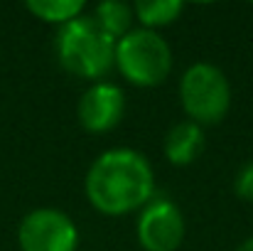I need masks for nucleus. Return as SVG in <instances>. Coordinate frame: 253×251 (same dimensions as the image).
<instances>
[{"mask_svg": "<svg viewBox=\"0 0 253 251\" xmlns=\"http://www.w3.org/2000/svg\"><path fill=\"white\" fill-rule=\"evenodd\" d=\"M126 113V94L111 82H96L88 86L77 106L82 128L88 133H106L121 123Z\"/></svg>", "mask_w": 253, "mask_h": 251, "instance_id": "0eeeda50", "label": "nucleus"}, {"mask_svg": "<svg viewBox=\"0 0 253 251\" xmlns=\"http://www.w3.org/2000/svg\"><path fill=\"white\" fill-rule=\"evenodd\" d=\"M236 251H253V237H251V239H246V242H244V244H241Z\"/></svg>", "mask_w": 253, "mask_h": 251, "instance_id": "ddd939ff", "label": "nucleus"}, {"mask_svg": "<svg viewBox=\"0 0 253 251\" xmlns=\"http://www.w3.org/2000/svg\"><path fill=\"white\" fill-rule=\"evenodd\" d=\"M91 17H93L96 25H98L108 37H113L116 42L133 30V27H130V25H133V5H126V2H121V0H106V2L96 5L93 12H91Z\"/></svg>", "mask_w": 253, "mask_h": 251, "instance_id": "1a4fd4ad", "label": "nucleus"}, {"mask_svg": "<svg viewBox=\"0 0 253 251\" xmlns=\"http://www.w3.org/2000/svg\"><path fill=\"white\" fill-rule=\"evenodd\" d=\"M184 10V2L179 0H138L133 2V15L143 22L145 30H158L172 25Z\"/></svg>", "mask_w": 253, "mask_h": 251, "instance_id": "9d476101", "label": "nucleus"}, {"mask_svg": "<svg viewBox=\"0 0 253 251\" xmlns=\"http://www.w3.org/2000/svg\"><path fill=\"white\" fill-rule=\"evenodd\" d=\"M204 131L194 121H182L172 126L165 136V158L172 165H192L204 151Z\"/></svg>", "mask_w": 253, "mask_h": 251, "instance_id": "6e6552de", "label": "nucleus"}, {"mask_svg": "<svg viewBox=\"0 0 253 251\" xmlns=\"http://www.w3.org/2000/svg\"><path fill=\"white\" fill-rule=\"evenodd\" d=\"M54 52L69 74L82 79H101L113 67L116 40L108 37L91 15H82L59 27Z\"/></svg>", "mask_w": 253, "mask_h": 251, "instance_id": "f03ea898", "label": "nucleus"}, {"mask_svg": "<svg viewBox=\"0 0 253 251\" xmlns=\"http://www.w3.org/2000/svg\"><path fill=\"white\" fill-rule=\"evenodd\" d=\"M179 99L189 121L197 126H214L221 123L231 108V84L219 67L197 62L182 74Z\"/></svg>", "mask_w": 253, "mask_h": 251, "instance_id": "20e7f679", "label": "nucleus"}, {"mask_svg": "<svg viewBox=\"0 0 253 251\" xmlns=\"http://www.w3.org/2000/svg\"><path fill=\"white\" fill-rule=\"evenodd\" d=\"M113 64L133 86H160L172 72V50L155 30H130L116 42Z\"/></svg>", "mask_w": 253, "mask_h": 251, "instance_id": "7ed1b4c3", "label": "nucleus"}, {"mask_svg": "<svg viewBox=\"0 0 253 251\" xmlns=\"http://www.w3.org/2000/svg\"><path fill=\"white\" fill-rule=\"evenodd\" d=\"M25 7L42 22H52L62 27L84 15L86 2L84 0H27Z\"/></svg>", "mask_w": 253, "mask_h": 251, "instance_id": "9b49d317", "label": "nucleus"}, {"mask_svg": "<svg viewBox=\"0 0 253 251\" xmlns=\"http://www.w3.org/2000/svg\"><path fill=\"white\" fill-rule=\"evenodd\" d=\"M234 190L244 202H253V160L239 170V175L234 180Z\"/></svg>", "mask_w": 253, "mask_h": 251, "instance_id": "f8f14e48", "label": "nucleus"}, {"mask_svg": "<svg viewBox=\"0 0 253 251\" xmlns=\"http://www.w3.org/2000/svg\"><path fill=\"white\" fill-rule=\"evenodd\" d=\"M184 239V217L169 200H153L138 219V242L145 251H177Z\"/></svg>", "mask_w": 253, "mask_h": 251, "instance_id": "423d86ee", "label": "nucleus"}, {"mask_svg": "<svg viewBox=\"0 0 253 251\" xmlns=\"http://www.w3.org/2000/svg\"><path fill=\"white\" fill-rule=\"evenodd\" d=\"M17 244L22 251H77L79 229L67 212L40 207L22 217Z\"/></svg>", "mask_w": 253, "mask_h": 251, "instance_id": "39448f33", "label": "nucleus"}, {"mask_svg": "<svg viewBox=\"0 0 253 251\" xmlns=\"http://www.w3.org/2000/svg\"><path fill=\"white\" fill-rule=\"evenodd\" d=\"M86 197L101 214H128L150 202L155 175L148 158L130 148L101 153L86 172Z\"/></svg>", "mask_w": 253, "mask_h": 251, "instance_id": "f257e3e1", "label": "nucleus"}]
</instances>
